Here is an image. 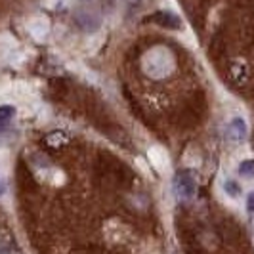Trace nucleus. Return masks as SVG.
Instances as JSON below:
<instances>
[{"mask_svg": "<svg viewBox=\"0 0 254 254\" xmlns=\"http://www.w3.org/2000/svg\"><path fill=\"white\" fill-rule=\"evenodd\" d=\"M6 195V180H4V174H2V168H0V197Z\"/></svg>", "mask_w": 254, "mask_h": 254, "instance_id": "13", "label": "nucleus"}, {"mask_svg": "<svg viewBox=\"0 0 254 254\" xmlns=\"http://www.w3.org/2000/svg\"><path fill=\"white\" fill-rule=\"evenodd\" d=\"M176 67V60L170 48L166 46H155L141 58V69L143 73L151 78H165Z\"/></svg>", "mask_w": 254, "mask_h": 254, "instance_id": "1", "label": "nucleus"}, {"mask_svg": "<svg viewBox=\"0 0 254 254\" xmlns=\"http://www.w3.org/2000/svg\"><path fill=\"white\" fill-rule=\"evenodd\" d=\"M247 136H249L247 121L243 117H233L226 127V140L233 145H241V143H245Z\"/></svg>", "mask_w": 254, "mask_h": 254, "instance_id": "3", "label": "nucleus"}, {"mask_svg": "<svg viewBox=\"0 0 254 254\" xmlns=\"http://www.w3.org/2000/svg\"><path fill=\"white\" fill-rule=\"evenodd\" d=\"M247 210L254 214V191H251L249 195H247Z\"/></svg>", "mask_w": 254, "mask_h": 254, "instance_id": "12", "label": "nucleus"}, {"mask_svg": "<svg viewBox=\"0 0 254 254\" xmlns=\"http://www.w3.org/2000/svg\"><path fill=\"white\" fill-rule=\"evenodd\" d=\"M100 13L98 12H90V10H82V12L76 13V23L80 29L84 31H96L100 27Z\"/></svg>", "mask_w": 254, "mask_h": 254, "instance_id": "7", "label": "nucleus"}, {"mask_svg": "<svg viewBox=\"0 0 254 254\" xmlns=\"http://www.w3.org/2000/svg\"><path fill=\"white\" fill-rule=\"evenodd\" d=\"M27 29H29V35L40 42L50 33V19L46 15H33L27 23Z\"/></svg>", "mask_w": 254, "mask_h": 254, "instance_id": "4", "label": "nucleus"}, {"mask_svg": "<svg viewBox=\"0 0 254 254\" xmlns=\"http://www.w3.org/2000/svg\"><path fill=\"white\" fill-rule=\"evenodd\" d=\"M239 174L243 178H253L254 176V159H245L239 165Z\"/></svg>", "mask_w": 254, "mask_h": 254, "instance_id": "10", "label": "nucleus"}, {"mask_svg": "<svg viewBox=\"0 0 254 254\" xmlns=\"http://www.w3.org/2000/svg\"><path fill=\"white\" fill-rule=\"evenodd\" d=\"M147 157H149V163L153 165V168L157 170V172H166L168 170V165H170V161H168V155L163 147H159V145H155L149 149L147 153Z\"/></svg>", "mask_w": 254, "mask_h": 254, "instance_id": "5", "label": "nucleus"}, {"mask_svg": "<svg viewBox=\"0 0 254 254\" xmlns=\"http://www.w3.org/2000/svg\"><path fill=\"white\" fill-rule=\"evenodd\" d=\"M224 191L228 193V197L237 199V197L241 195V186H239L235 180H226V182H224Z\"/></svg>", "mask_w": 254, "mask_h": 254, "instance_id": "8", "label": "nucleus"}, {"mask_svg": "<svg viewBox=\"0 0 254 254\" xmlns=\"http://www.w3.org/2000/svg\"><path fill=\"white\" fill-rule=\"evenodd\" d=\"M13 115H15V107H13V105H8V103L0 105V125L12 121Z\"/></svg>", "mask_w": 254, "mask_h": 254, "instance_id": "11", "label": "nucleus"}, {"mask_svg": "<svg viewBox=\"0 0 254 254\" xmlns=\"http://www.w3.org/2000/svg\"><path fill=\"white\" fill-rule=\"evenodd\" d=\"M151 21H155L157 25L165 27V29H174V31L182 29V19L174 12H166V10L155 13L151 17Z\"/></svg>", "mask_w": 254, "mask_h": 254, "instance_id": "6", "label": "nucleus"}, {"mask_svg": "<svg viewBox=\"0 0 254 254\" xmlns=\"http://www.w3.org/2000/svg\"><path fill=\"white\" fill-rule=\"evenodd\" d=\"M67 140H69V138H67L65 132H52L50 136H46V143L52 145V147H60V145L65 143Z\"/></svg>", "mask_w": 254, "mask_h": 254, "instance_id": "9", "label": "nucleus"}, {"mask_svg": "<svg viewBox=\"0 0 254 254\" xmlns=\"http://www.w3.org/2000/svg\"><path fill=\"white\" fill-rule=\"evenodd\" d=\"M174 193L182 201H190L197 193V178L191 168H184L174 176Z\"/></svg>", "mask_w": 254, "mask_h": 254, "instance_id": "2", "label": "nucleus"}]
</instances>
